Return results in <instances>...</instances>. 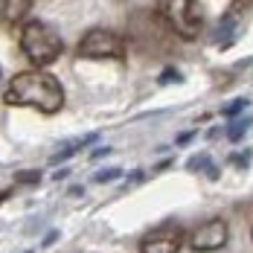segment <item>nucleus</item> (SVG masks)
I'll list each match as a JSON object with an SVG mask.
<instances>
[{"instance_id": "9b49d317", "label": "nucleus", "mask_w": 253, "mask_h": 253, "mask_svg": "<svg viewBox=\"0 0 253 253\" xmlns=\"http://www.w3.org/2000/svg\"><path fill=\"white\" fill-rule=\"evenodd\" d=\"M123 175L117 166H111V169H102V172H96L93 175V183H105V180H117V177Z\"/></svg>"}, {"instance_id": "9d476101", "label": "nucleus", "mask_w": 253, "mask_h": 253, "mask_svg": "<svg viewBox=\"0 0 253 253\" xmlns=\"http://www.w3.org/2000/svg\"><path fill=\"white\" fill-rule=\"evenodd\" d=\"M251 126V117H245V120H239V123H233L227 128V137L230 140H242V134H245V128Z\"/></svg>"}, {"instance_id": "0eeeda50", "label": "nucleus", "mask_w": 253, "mask_h": 253, "mask_svg": "<svg viewBox=\"0 0 253 253\" xmlns=\"http://www.w3.org/2000/svg\"><path fill=\"white\" fill-rule=\"evenodd\" d=\"M32 9V0H0V21L3 24H21Z\"/></svg>"}, {"instance_id": "1a4fd4ad", "label": "nucleus", "mask_w": 253, "mask_h": 253, "mask_svg": "<svg viewBox=\"0 0 253 253\" xmlns=\"http://www.w3.org/2000/svg\"><path fill=\"white\" fill-rule=\"evenodd\" d=\"M189 169H192V172H204L210 180H218V166H215L210 157H204V154H198V157L189 160Z\"/></svg>"}, {"instance_id": "f257e3e1", "label": "nucleus", "mask_w": 253, "mask_h": 253, "mask_svg": "<svg viewBox=\"0 0 253 253\" xmlns=\"http://www.w3.org/2000/svg\"><path fill=\"white\" fill-rule=\"evenodd\" d=\"M3 99L6 105H15V108H35L41 114H58L64 108V87L47 70H24L9 79Z\"/></svg>"}, {"instance_id": "dca6fc26", "label": "nucleus", "mask_w": 253, "mask_h": 253, "mask_svg": "<svg viewBox=\"0 0 253 253\" xmlns=\"http://www.w3.org/2000/svg\"><path fill=\"white\" fill-rule=\"evenodd\" d=\"M3 201H6V192H0V204H3Z\"/></svg>"}, {"instance_id": "ddd939ff", "label": "nucleus", "mask_w": 253, "mask_h": 253, "mask_svg": "<svg viewBox=\"0 0 253 253\" xmlns=\"http://www.w3.org/2000/svg\"><path fill=\"white\" fill-rule=\"evenodd\" d=\"M245 108H248V99H236V102H230V105H224V111H221V114L233 120V117H236L239 111H245Z\"/></svg>"}, {"instance_id": "20e7f679", "label": "nucleus", "mask_w": 253, "mask_h": 253, "mask_svg": "<svg viewBox=\"0 0 253 253\" xmlns=\"http://www.w3.org/2000/svg\"><path fill=\"white\" fill-rule=\"evenodd\" d=\"M76 52L82 58H123L126 55V38L114 29L93 26L79 38Z\"/></svg>"}, {"instance_id": "f3484780", "label": "nucleus", "mask_w": 253, "mask_h": 253, "mask_svg": "<svg viewBox=\"0 0 253 253\" xmlns=\"http://www.w3.org/2000/svg\"><path fill=\"white\" fill-rule=\"evenodd\" d=\"M251 239H253V227H251Z\"/></svg>"}, {"instance_id": "7ed1b4c3", "label": "nucleus", "mask_w": 253, "mask_h": 253, "mask_svg": "<svg viewBox=\"0 0 253 253\" xmlns=\"http://www.w3.org/2000/svg\"><path fill=\"white\" fill-rule=\"evenodd\" d=\"M157 15L183 41H195L204 32V9L198 0H160Z\"/></svg>"}, {"instance_id": "423d86ee", "label": "nucleus", "mask_w": 253, "mask_h": 253, "mask_svg": "<svg viewBox=\"0 0 253 253\" xmlns=\"http://www.w3.org/2000/svg\"><path fill=\"white\" fill-rule=\"evenodd\" d=\"M180 245H183V230L172 224L146 233L140 242V253H180Z\"/></svg>"}, {"instance_id": "f8f14e48", "label": "nucleus", "mask_w": 253, "mask_h": 253, "mask_svg": "<svg viewBox=\"0 0 253 253\" xmlns=\"http://www.w3.org/2000/svg\"><path fill=\"white\" fill-rule=\"evenodd\" d=\"M15 180H18V183H26V186H32V183H38V180H41V172H38V169L18 172V175H15Z\"/></svg>"}, {"instance_id": "39448f33", "label": "nucleus", "mask_w": 253, "mask_h": 253, "mask_svg": "<svg viewBox=\"0 0 253 253\" xmlns=\"http://www.w3.org/2000/svg\"><path fill=\"white\" fill-rule=\"evenodd\" d=\"M227 221L224 218H210V221H204L198 227L192 230V236H189V248L198 253H212V251H221L224 245H227Z\"/></svg>"}, {"instance_id": "f03ea898", "label": "nucleus", "mask_w": 253, "mask_h": 253, "mask_svg": "<svg viewBox=\"0 0 253 253\" xmlns=\"http://www.w3.org/2000/svg\"><path fill=\"white\" fill-rule=\"evenodd\" d=\"M21 50H24V55L38 70H44L47 64H52L61 55L64 41H61V35L50 24H44V21H26L24 29H21Z\"/></svg>"}, {"instance_id": "6e6552de", "label": "nucleus", "mask_w": 253, "mask_h": 253, "mask_svg": "<svg viewBox=\"0 0 253 253\" xmlns=\"http://www.w3.org/2000/svg\"><path fill=\"white\" fill-rule=\"evenodd\" d=\"M96 137H99V134H87L84 140H79V143H73V146H64L61 152H55V154H52V163H64V160H67V157H73V154H76L79 149H84V146L96 143Z\"/></svg>"}, {"instance_id": "2eb2a0df", "label": "nucleus", "mask_w": 253, "mask_h": 253, "mask_svg": "<svg viewBox=\"0 0 253 253\" xmlns=\"http://www.w3.org/2000/svg\"><path fill=\"white\" fill-rule=\"evenodd\" d=\"M172 79H177V73H175V70H169V73H163V76H160V82H172Z\"/></svg>"}, {"instance_id": "4468645a", "label": "nucleus", "mask_w": 253, "mask_h": 253, "mask_svg": "<svg viewBox=\"0 0 253 253\" xmlns=\"http://www.w3.org/2000/svg\"><path fill=\"white\" fill-rule=\"evenodd\" d=\"M189 140H192V134H180L175 143H177V146H189Z\"/></svg>"}]
</instances>
